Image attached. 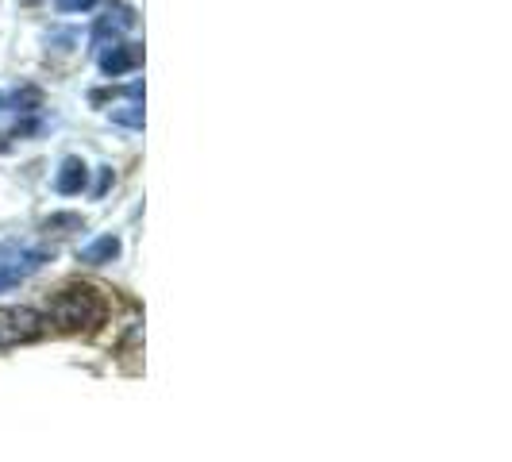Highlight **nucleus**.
I'll use <instances>...</instances> for the list:
<instances>
[{
	"label": "nucleus",
	"instance_id": "1",
	"mask_svg": "<svg viewBox=\"0 0 512 462\" xmlns=\"http://www.w3.org/2000/svg\"><path fill=\"white\" fill-rule=\"evenodd\" d=\"M47 320L58 332H101L108 324V301L97 285L89 282H66L47 297Z\"/></svg>",
	"mask_w": 512,
	"mask_h": 462
},
{
	"label": "nucleus",
	"instance_id": "2",
	"mask_svg": "<svg viewBox=\"0 0 512 462\" xmlns=\"http://www.w3.org/2000/svg\"><path fill=\"white\" fill-rule=\"evenodd\" d=\"M47 335V320L31 305H4L0 308V347H24Z\"/></svg>",
	"mask_w": 512,
	"mask_h": 462
},
{
	"label": "nucleus",
	"instance_id": "3",
	"mask_svg": "<svg viewBox=\"0 0 512 462\" xmlns=\"http://www.w3.org/2000/svg\"><path fill=\"white\" fill-rule=\"evenodd\" d=\"M47 262H51L47 251H24L16 262H0V293H4V289H12V285H20L24 278H31V274H35V270H43Z\"/></svg>",
	"mask_w": 512,
	"mask_h": 462
},
{
	"label": "nucleus",
	"instance_id": "4",
	"mask_svg": "<svg viewBox=\"0 0 512 462\" xmlns=\"http://www.w3.org/2000/svg\"><path fill=\"white\" fill-rule=\"evenodd\" d=\"M139 66H143V51L135 43H116L112 51L101 54V74L108 77H124L131 70H139Z\"/></svg>",
	"mask_w": 512,
	"mask_h": 462
},
{
	"label": "nucleus",
	"instance_id": "5",
	"mask_svg": "<svg viewBox=\"0 0 512 462\" xmlns=\"http://www.w3.org/2000/svg\"><path fill=\"white\" fill-rule=\"evenodd\" d=\"M85 185H89V166L70 154V158H62V166H58V174H54V189L62 193V197H77V193H85Z\"/></svg>",
	"mask_w": 512,
	"mask_h": 462
},
{
	"label": "nucleus",
	"instance_id": "6",
	"mask_svg": "<svg viewBox=\"0 0 512 462\" xmlns=\"http://www.w3.org/2000/svg\"><path fill=\"white\" fill-rule=\"evenodd\" d=\"M124 251V243H120V235H97L93 243H85L81 251H77V262H85V266H108V262H116Z\"/></svg>",
	"mask_w": 512,
	"mask_h": 462
},
{
	"label": "nucleus",
	"instance_id": "7",
	"mask_svg": "<svg viewBox=\"0 0 512 462\" xmlns=\"http://www.w3.org/2000/svg\"><path fill=\"white\" fill-rule=\"evenodd\" d=\"M39 228H43L47 239H70L77 231H85V216L81 212H51Z\"/></svg>",
	"mask_w": 512,
	"mask_h": 462
},
{
	"label": "nucleus",
	"instance_id": "8",
	"mask_svg": "<svg viewBox=\"0 0 512 462\" xmlns=\"http://www.w3.org/2000/svg\"><path fill=\"white\" fill-rule=\"evenodd\" d=\"M12 112H24V116H31V112H39L43 108V89H35V85H24V89H16L12 93Z\"/></svg>",
	"mask_w": 512,
	"mask_h": 462
},
{
	"label": "nucleus",
	"instance_id": "9",
	"mask_svg": "<svg viewBox=\"0 0 512 462\" xmlns=\"http://www.w3.org/2000/svg\"><path fill=\"white\" fill-rule=\"evenodd\" d=\"M112 120L124 124V128H143V104L131 101V104H124V108H112Z\"/></svg>",
	"mask_w": 512,
	"mask_h": 462
},
{
	"label": "nucleus",
	"instance_id": "10",
	"mask_svg": "<svg viewBox=\"0 0 512 462\" xmlns=\"http://www.w3.org/2000/svg\"><path fill=\"white\" fill-rule=\"evenodd\" d=\"M101 0H54V8L58 12H89V8H97Z\"/></svg>",
	"mask_w": 512,
	"mask_h": 462
},
{
	"label": "nucleus",
	"instance_id": "11",
	"mask_svg": "<svg viewBox=\"0 0 512 462\" xmlns=\"http://www.w3.org/2000/svg\"><path fill=\"white\" fill-rule=\"evenodd\" d=\"M112 181H116V174H112V166H101V174H97V185H93V197L101 201L104 193L112 189Z\"/></svg>",
	"mask_w": 512,
	"mask_h": 462
},
{
	"label": "nucleus",
	"instance_id": "12",
	"mask_svg": "<svg viewBox=\"0 0 512 462\" xmlns=\"http://www.w3.org/2000/svg\"><path fill=\"white\" fill-rule=\"evenodd\" d=\"M0 108H4V97H0Z\"/></svg>",
	"mask_w": 512,
	"mask_h": 462
},
{
	"label": "nucleus",
	"instance_id": "13",
	"mask_svg": "<svg viewBox=\"0 0 512 462\" xmlns=\"http://www.w3.org/2000/svg\"><path fill=\"white\" fill-rule=\"evenodd\" d=\"M27 4H35V0H27Z\"/></svg>",
	"mask_w": 512,
	"mask_h": 462
}]
</instances>
